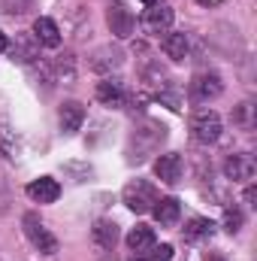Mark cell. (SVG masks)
<instances>
[{
  "label": "cell",
  "instance_id": "obj_18",
  "mask_svg": "<svg viewBox=\"0 0 257 261\" xmlns=\"http://www.w3.org/2000/svg\"><path fill=\"white\" fill-rule=\"evenodd\" d=\"M97 100H100L103 107H112V110L124 107V85L115 82V79H103V82L97 85Z\"/></svg>",
  "mask_w": 257,
  "mask_h": 261
},
{
  "label": "cell",
  "instance_id": "obj_9",
  "mask_svg": "<svg viewBox=\"0 0 257 261\" xmlns=\"http://www.w3.org/2000/svg\"><path fill=\"white\" fill-rule=\"evenodd\" d=\"M27 197L34 200V203H55L58 197H61V186H58V179H52V176H40V179H34V182H27Z\"/></svg>",
  "mask_w": 257,
  "mask_h": 261
},
{
  "label": "cell",
  "instance_id": "obj_12",
  "mask_svg": "<svg viewBox=\"0 0 257 261\" xmlns=\"http://www.w3.org/2000/svg\"><path fill=\"white\" fill-rule=\"evenodd\" d=\"M91 243L100 249V252H109L115 243H118V225L112 219H97L94 228H91Z\"/></svg>",
  "mask_w": 257,
  "mask_h": 261
},
{
  "label": "cell",
  "instance_id": "obj_13",
  "mask_svg": "<svg viewBox=\"0 0 257 261\" xmlns=\"http://www.w3.org/2000/svg\"><path fill=\"white\" fill-rule=\"evenodd\" d=\"M154 173H157V179H160V182L176 186V182L182 179V155H176V152L160 155V158L154 161Z\"/></svg>",
  "mask_w": 257,
  "mask_h": 261
},
{
  "label": "cell",
  "instance_id": "obj_1",
  "mask_svg": "<svg viewBox=\"0 0 257 261\" xmlns=\"http://www.w3.org/2000/svg\"><path fill=\"white\" fill-rule=\"evenodd\" d=\"M167 137V128L157 122H142L139 128L130 134V161H142L160 140Z\"/></svg>",
  "mask_w": 257,
  "mask_h": 261
},
{
  "label": "cell",
  "instance_id": "obj_22",
  "mask_svg": "<svg viewBox=\"0 0 257 261\" xmlns=\"http://www.w3.org/2000/svg\"><path fill=\"white\" fill-rule=\"evenodd\" d=\"M212 231H215V225L209 222V219H191L188 225H185V240H206V237H212Z\"/></svg>",
  "mask_w": 257,
  "mask_h": 261
},
{
  "label": "cell",
  "instance_id": "obj_24",
  "mask_svg": "<svg viewBox=\"0 0 257 261\" xmlns=\"http://www.w3.org/2000/svg\"><path fill=\"white\" fill-rule=\"evenodd\" d=\"M52 73L58 76V82H73V79H76V67H73V58H70V55L58 58V61L52 64Z\"/></svg>",
  "mask_w": 257,
  "mask_h": 261
},
{
  "label": "cell",
  "instance_id": "obj_29",
  "mask_svg": "<svg viewBox=\"0 0 257 261\" xmlns=\"http://www.w3.org/2000/svg\"><path fill=\"white\" fill-rule=\"evenodd\" d=\"M6 210H9V195L0 189V213H6Z\"/></svg>",
  "mask_w": 257,
  "mask_h": 261
},
{
  "label": "cell",
  "instance_id": "obj_10",
  "mask_svg": "<svg viewBox=\"0 0 257 261\" xmlns=\"http://www.w3.org/2000/svg\"><path fill=\"white\" fill-rule=\"evenodd\" d=\"M173 18H176L173 6H167V3H151L148 12H145V28H148L151 34H167V31L173 28Z\"/></svg>",
  "mask_w": 257,
  "mask_h": 261
},
{
  "label": "cell",
  "instance_id": "obj_33",
  "mask_svg": "<svg viewBox=\"0 0 257 261\" xmlns=\"http://www.w3.org/2000/svg\"><path fill=\"white\" fill-rule=\"evenodd\" d=\"M200 3H221V0H200Z\"/></svg>",
  "mask_w": 257,
  "mask_h": 261
},
{
  "label": "cell",
  "instance_id": "obj_21",
  "mask_svg": "<svg viewBox=\"0 0 257 261\" xmlns=\"http://www.w3.org/2000/svg\"><path fill=\"white\" fill-rule=\"evenodd\" d=\"M0 152H3L9 161H15V158L21 155V140H18V134L9 128L6 122H0Z\"/></svg>",
  "mask_w": 257,
  "mask_h": 261
},
{
  "label": "cell",
  "instance_id": "obj_4",
  "mask_svg": "<svg viewBox=\"0 0 257 261\" xmlns=\"http://www.w3.org/2000/svg\"><path fill=\"white\" fill-rule=\"evenodd\" d=\"M21 225H24V234H27V240L43 252V255H55L58 252V237L40 222V216L37 213H24V219H21Z\"/></svg>",
  "mask_w": 257,
  "mask_h": 261
},
{
  "label": "cell",
  "instance_id": "obj_23",
  "mask_svg": "<svg viewBox=\"0 0 257 261\" xmlns=\"http://www.w3.org/2000/svg\"><path fill=\"white\" fill-rule=\"evenodd\" d=\"M245 225V213L233 203V206H224V228L230 231V234H239V228Z\"/></svg>",
  "mask_w": 257,
  "mask_h": 261
},
{
  "label": "cell",
  "instance_id": "obj_26",
  "mask_svg": "<svg viewBox=\"0 0 257 261\" xmlns=\"http://www.w3.org/2000/svg\"><path fill=\"white\" fill-rule=\"evenodd\" d=\"M145 258L148 261H170L173 258V246H170V243H164V246H151V249L145 252Z\"/></svg>",
  "mask_w": 257,
  "mask_h": 261
},
{
  "label": "cell",
  "instance_id": "obj_31",
  "mask_svg": "<svg viewBox=\"0 0 257 261\" xmlns=\"http://www.w3.org/2000/svg\"><path fill=\"white\" fill-rule=\"evenodd\" d=\"M203 261H224V258H221V255H206Z\"/></svg>",
  "mask_w": 257,
  "mask_h": 261
},
{
  "label": "cell",
  "instance_id": "obj_8",
  "mask_svg": "<svg viewBox=\"0 0 257 261\" xmlns=\"http://www.w3.org/2000/svg\"><path fill=\"white\" fill-rule=\"evenodd\" d=\"M121 64H124V52L115 49V46H100L91 55V61H88V67L94 73H112V70H118Z\"/></svg>",
  "mask_w": 257,
  "mask_h": 261
},
{
  "label": "cell",
  "instance_id": "obj_28",
  "mask_svg": "<svg viewBox=\"0 0 257 261\" xmlns=\"http://www.w3.org/2000/svg\"><path fill=\"white\" fill-rule=\"evenodd\" d=\"M245 203H248L251 210L257 206V189H254V186H248V189H245Z\"/></svg>",
  "mask_w": 257,
  "mask_h": 261
},
{
  "label": "cell",
  "instance_id": "obj_16",
  "mask_svg": "<svg viewBox=\"0 0 257 261\" xmlns=\"http://www.w3.org/2000/svg\"><path fill=\"white\" fill-rule=\"evenodd\" d=\"M58 119H61V130L64 134H76L82 128V122H85V107L79 100H67L61 107V113H58Z\"/></svg>",
  "mask_w": 257,
  "mask_h": 261
},
{
  "label": "cell",
  "instance_id": "obj_30",
  "mask_svg": "<svg viewBox=\"0 0 257 261\" xmlns=\"http://www.w3.org/2000/svg\"><path fill=\"white\" fill-rule=\"evenodd\" d=\"M6 46H9V43H6V37L0 34V52H6Z\"/></svg>",
  "mask_w": 257,
  "mask_h": 261
},
{
  "label": "cell",
  "instance_id": "obj_32",
  "mask_svg": "<svg viewBox=\"0 0 257 261\" xmlns=\"http://www.w3.org/2000/svg\"><path fill=\"white\" fill-rule=\"evenodd\" d=\"M142 3H145V6H151V3H157V0H142Z\"/></svg>",
  "mask_w": 257,
  "mask_h": 261
},
{
  "label": "cell",
  "instance_id": "obj_27",
  "mask_svg": "<svg viewBox=\"0 0 257 261\" xmlns=\"http://www.w3.org/2000/svg\"><path fill=\"white\" fill-rule=\"evenodd\" d=\"M236 122H239V125H245V128H251V103H242V107H239Z\"/></svg>",
  "mask_w": 257,
  "mask_h": 261
},
{
  "label": "cell",
  "instance_id": "obj_2",
  "mask_svg": "<svg viewBox=\"0 0 257 261\" xmlns=\"http://www.w3.org/2000/svg\"><path fill=\"white\" fill-rule=\"evenodd\" d=\"M121 200H124V206H127L130 213H148L154 203H157V189L151 186V182H145V179H133L124 186V192H121Z\"/></svg>",
  "mask_w": 257,
  "mask_h": 261
},
{
  "label": "cell",
  "instance_id": "obj_15",
  "mask_svg": "<svg viewBox=\"0 0 257 261\" xmlns=\"http://www.w3.org/2000/svg\"><path fill=\"white\" fill-rule=\"evenodd\" d=\"M139 73H142V82H145L148 88H154L157 94L167 91V85H170V73H167V67H160V61H145Z\"/></svg>",
  "mask_w": 257,
  "mask_h": 261
},
{
  "label": "cell",
  "instance_id": "obj_25",
  "mask_svg": "<svg viewBox=\"0 0 257 261\" xmlns=\"http://www.w3.org/2000/svg\"><path fill=\"white\" fill-rule=\"evenodd\" d=\"M34 6V0H0V12L3 15H24Z\"/></svg>",
  "mask_w": 257,
  "mask_h": 261
},
{
  "label": "cell",
  "instance_id": "obj_17",
  "mask_svg": "<svg viewBox=\"0 0 257 261\" xmlns=\"http://www.w3.org/2000/svg\"><path fill=\"white\" fill-rule=\"evenodd\" d=\"M34 37H37L40 46H49V49L61 46V31H58V24H55L52 18H46V15H40V18L34 21Z\"/></svg>",
  "mask_w": 257,
  "mask_h": 261
},
{
  "label": "cell",
  "instance_id": "obj_6",
  "mask_svg": "<svg viewBox=\"0 0 257 261\" xmlns=\"http://www.w3.org/2000/svg\"><path fill=\"white\" fill-rule=\"evenodd\" d=\"M106 21H109V31L118 40H127L130 34H133V28H136V18H133V12H130L124 3H112L106 9Z\"/></svg>",
  "mask_w": 257,
  "mask_h": 261
},
{
  "label": "cell",
  "instance_id": "obj_5",
  "mask_svg": "<svg viewBox=\"0 0 257 261\" xmlns=\"http://www.w3.org/2000/svg\"><path fill=\"white\" fill-rule=\"evenodd\" d=\"M221 91H224V82H221V76L218 73H197L191 82V94L197 103H206V100H215V97H221Z\"/></svg>",
  "mask_w": 257,
  "mask_h": 261
},
{
  "label": "cell",
  "instance_id": "obj_14",
  "mask_svg": "<svg viewBox=\"0 0 257 261\" xmlns=\"http://www.w3.org/2000/svg\"><path fill=\"white\" fill-rule=\"evenodd\" d=\"M151 213H154L157 225L173 228V225L179 222V216H182V203H179L176 197H157V203L151 206Z\"/></svg>",
  "mask_w": 257,
  "mask_h": 261
},
{
  "label": "cell",
  "instance_id": "obj_7",
  "mask_svg": "<svg viewBox=\"0 0 257 261\" xmlns=\"http://www.w3.org/2000/svg\"><path fill=\"white\" fill-rule=\"evenodd\" d=\"M224 176L230 182H248L254 176V158L248 152H236L224 161Z\"/></svg>",
  "mask_w": 257,
  "mask_h": 261
},
{
  "label": "cell",
  "instance_id": "obj_11",
  "mask_svg": "<svg viewBox=\"0 0 257 261\" xmlns=\"http://www.w3.org/2000/svg\"><path fill=\"white\" fill-rule=\"evenodd\" d=\"M12 61H21V64H34L40 61V46H37V37L34 34H18L12 46H6Z\"/></svg>",
  "mask_w": 257,
  "mask_h": 261
},
{
  "label": "cell",
  "instance_id": "obj_20",
  "mask_svg": "<svg viewBox=\"0 0 257 261\" xmlns=\"http://www.w3.org/2000/svg\"><path fill=\"white\" fill-rule=\"evenodd\" d=\"M127 246L136 252V255H145V252L154 246V228H148V225H136V228H130Z\"/></svg>",
  "mask_w": 257,
  "mask_h": 261
},
{
  "label": "cell",
  "instance_id": "obj_3",
  "mask_svg": "<svg viewBox=\"0 0 257 261\" xmlns=\"http://www.w3.org/2000/svg\"><path fill=\"white\" fill-rule=\"evenodd\" d=\"M191 137L200 146H212L221 140V116L215 110H200L191 119Z\"/></svg>",
  "mask_w": 257,
  "mask_h": 261
},
{
  "label": "cell",
  "instance_id": "obj_19",
  "mask_svg": "<svg viewBox=\"0 0 257 261\" xmlns=\"http://www.w3.org/2000/svg\"><path fill=\"white\" fill-rule=\"evenodd\" d=\"M160 49H164L167 58H173V61H185L188 52H191V40H188V34H167L164 43H160Z\"/></svg>",
  "mask_w": 257,
  "mask_h": 261
}]
</instances>
